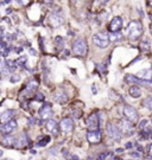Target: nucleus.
<instances>
[{"label": "nucleus", "mask_w": 152, "mask_h": 160, "mask_svg": "<svg viewBox=\"0 0 152 160\" xmlns=\"http://www.w3.org/2000/svg\"><path fill=\"white\" fill-rule=\"evenodd\" d=\"M16 143V138L12 135H5V138H3L1 140V145L5 147H14Z\"/></svg>", "instance_id": "19"}, {"label": "nucleus", "mask_w": 152, "mask_h": 160, "mask_svg": "<svg viewBox=\"0 0 152 160\" xmlns=\"http://www.w3.org/2000/svg\"><path fill=\"white\" fill-rule=\"evenodd\" d=\"M4 160H12V159H8V158H7V159H4Z\"/></svg>", "instance_id": "48"}, {"label": "nucleus", "mask_w": 152, "mask_h": 160, "mask_svg": "<svg viewBox=\"0 0 152 160\" xmlns=\"http://www.w3.org/2000/svg\"><path fill=\"white\" fill-rule=\"evenodd\" d=\"M45 127H46V129L50 132V133L52 134V135H54V137H57V135H58V129H57V122L55 120H48V122H46Z\"/></svg>", "instance_id": "17"}, {"label": "nucleus", "mask_w": 152, "mask_h": 160, "mask_svg": "<svg viewBox=\"0 0 152 160\" xmlns=\"http://www.w3.org/2000/svg\"><path fill=\"white\" fill-rule=\"evenodd\" d=\"M49 154H51V155H56V154H57L56 148H51L50 151H49Z\"/></svg>", "instance_id": "36"}, {"label": "nucleus", "mask_w": 152, "mask_h": 160, "mask_svg": "<svg viewBox=\"0 0 152 160\" xmlns=\"http://www.w3.org/2000/svg\"><path fill=\"white\" fill-rule=\"evenodd\" d=\"M26 61H28V57H26V56H20V57L16 61V64H17L18 67H25Z\"/></svg>", "instance_id": "26"}, {"label": "nucleus", "mask_w": 152, "mask_h": 160, "mask_svg": "<svg viewBox=\"0 0 152 160\" xmlns=\"http://www.w3.org/2000/svg\"><path fill=\"white\" fill-rule=\"evenodd\" d=\"M39 116L40 120H50V118L54 115V112H52V106L51 103L45 102L39 109Z\"/></svg>", "instance_id": "8"}, {"label": "nucleus", "mask_w": 152, "mask_h": 160, "mask_svg": "<svg viewBox=\"0 0 152 160\" xmlns=\"http://www.w3.org/2000/svg\"><path fill=\"white\" fill-rule=\"evenodd\" d=\"M128 94H130L131 97H133V98H139L141 96V89L139 88L138 86H132L130 87V89H128Z\"/></svg>", "instance_id": "21"}, {"label": "nucleus", "mask_w": 152, "mask_h": 160, "mask_svg": "<svg viewBox=\"0 0 152 160\" xmlns=\"http://www.w3.org/2000/svg\"><path fill=\"white\" fill-rule=\"evenodd\" d=\"M60 128L66 134L71 133L74 131V121L70 118H63L61 122H60Z\"/></svg>", "instance_id": "11"}, {"label": "nucleus", "mask_w": 152, "mask_h": 160, "mask_svg": "<svg viewBox=\"0 0 152 160\" xmlns=\"http://www.w3.org/2000/svg\"><path fill=\"white\" fill-rule=\"evenodd\" d=\"M38 81L34 80V78H32V80H30L26 83V87H25V90L29 92V94H32V92H34L36 90H37V88H38Z\"/></svg>", "instance_id": "18"}, {"label": "nucleus", "mask_w": 152, "mask_h": 160, "mask_svg": "<svg viewBox=\"0 0 152 160\" xmlns=\"http://www.w3.org/2000/svg\"><path fill=\"white\" fill-rule=\"evenodd\" d=\"M125 81L128 83V84H138V83H141L143 81H140L137 76H133V75H126V77H125ZM144 83V82H143Z\"/></svg>", "instance_id": "22"}, {"label": "nucleus", "mask_w": 152, "mask_h": 160, "mask_svg": "<svg viewBox=\"0 0 152 160\" xmlns=\"http://www.w3.org/2000/svg\"><path fill=\"white\" fill-rule=\"evenodd\" d=\"M30 153H31V154H36L37 152H36V149H31V151H30Z\"/></svg>", "instance_id": "43"}, {"label": "nucleus", "mask_w": 152, "mask_h": 160, "mask_svg": "<svg viewBox=\"0 0 152 160\" xmlns=\"http://www.w3.org/2000/svg\"><path fill=\"white\" fill-rule=\"evenodd\" d=\"M141 106L152 112V96L145 97V98L143 100V102H141Z\"/></svg>", "instance_id": "24"}, {"label": "nucleus", "mask_w": 152, "mask_h": 160, "mask_svg": "<svg viewBox=\"0 0 152 160\" xmlns=\"http://www.w3.org/2000/svg\"><path fill=\"white\" fill-rule=\"evenodd\" d=\"M109 36H108L106 32H96L94 36H93V43L95 44L97 48L100 49H106L108 45H109Z\"/></svg>", "instance_id": "4"}, {"label": "nucleus", "mask_w": 152, "mask_h": 160, "mask_svg": "<svg viewBox=\"0 0 152 160\" xmlns=\"http://www.w3.org/2000/svg\"><path fill=\"white\" fill-rule=\"evenodd\" d=\"M130 155L131 157H134V158H139V157H140V154L137 153V152H130Z\"/></svg>", "instance_id": "34"}, {"label": "nucleus", "mask_w": 152, "mask_h": 160, "mask_svg": "<svg viewBox=\"0 0 152 160\" xmlns=\"http://www.w3.org/2000/svg\"><path fill=\"white\" fill-rule=\"evenodd\" d=\"M135 76L144 83H152V69H143Z\"/></svg>", "instance_id": "14"}, {"label": "nucleus", "mask_w": 152, "mask_h": 160, "mask_svg": "<svg viewBox=\"0 0 152 160\" xmlns=\"http://www.w3.org/2000/svg\"><path fill=\"white\" fill-rule=\"evenodd\" d=\"M123 26H124L123 18L117 16V17H114L112 20H111L109 26H108V30H109L111 32H120V30L123 29Z\"/></svg>", "instance_id": "12"}, {"label": "nucleus", "mask_w": 152, "mask_h": 160, "mask_svg": "<svg viewBox=\"0 0 152 160\" xmlns=\"http://www.w3.org/2000/svg\"><path fill=\"white\" fill-rule=\"evenodd\" d=\"M99 1H100L101 4H107V2L109 1V0H99Z\"/></svg>", "instance_id": "42"}, {"label": "nucleus", "mask_w": 152, "mask_h": 160, "mask_svg": "<svg viewBox=\"0 0 152 160\" xmlns=\"http://www.w3.org/2000/svg\"><path fill=\"white\" fill-rule=\"evenodd\" d=\"M150 159H151V160H152V155H151V157H150Z\"/></svg>", "instance_id": "49"}, {"label": "nucleus", "mask_w": 152, "mask_h": 160, "mask_svg": "<svg viewBox=\"0 0 152 160\" xmlns=\"http://www.w3.org/2000/svg\"><path fill=\"white\" fill-rule=\"evenodd\" d=\"M49 24H50L52 28H60L64 24V18H63L62 14L57 13V12H54L51 13L50 17H49Z\"/></svg>", "instance_id": "10"}, {"label": "nucleus", "mask_w": 152, "mask_h": 160, "mask_svg": "<svg viewBox=\"0 0 152 160\" xmlns=\"http://www.w3.org/2000/svg\"><path fill=\"white\" fill-rule=\"evenodd\" d=\"M140 46H141V50H143V51H145V52L150 51V43H149V40L147 39H145L144 42H141Z\"/></svg>", "instance_id": "28"}, {"label": "nucleus", "mask_w": 152, "mask_h": 160, "mask_svg": "<svg viewBox=\"0 0 152 160\" xmlns=\"http://www.w3.org/2000/svg\"><path fill=\"white\" fill-rule=\"evenodd\" d=\"M132 147H133V142H127L125 145V148L126 149H130V148H132Z\"/></svg>", "instance_id": "35"}, {"label": "nucleus", "mask_w": 152, "mask_h": 160, "mask_svg": "<svg viewBox=\"0 0 152 160\" xmlns=\"http://www.w3.org/2000/svg\"><path fill=\"white\" fill-rule=\"evenodd\" d=\"M55 43H56L57 46H60V48H62L63 46V43H64V40L61 36H57L56 38H55Z\"/></svg>", "instance_id": "30"}, {"label": "nucleus", "mask_w": 152, "mask_h": 160, "mask_svg": "<svg viewBox=\"0 0 152 160\" xmlns=\"http://www.w3.org/2000/svg\"><path fill=\"white\" fill-rule=\"evenodd\" d=\"M107 135L111 140L115 141V142H120V140L123 138V134L119 129L118 125H114L112 122H109L107 125Z\"/></svg>", "instance_id": "5"}, {"label": "nucleus", "mask_w": 152, "mask_h": 160, "mask_svg": "<svg viewBox=\"0 0 152 160\" xmlns=\"http://www.w3.org/2000/svg\"><path fill=\"white\" fill-rule=\"evenodd\" d=\"M30 53H31V55H34V56H36V55H37V52L34 51V49H30Z\"/></svg>", "instance_id": "40"}, {"label": "nucleus", "mask_w": 152, "mask_h": 160, "mask_svg": "<svg viewBox=\"0 0 152 160\" xmlns=\"http://www.w3.org/2000/svg\"><path fill=\"white\" fill-rule=\"evenodd\" d=\"M86 126L88 128V131H95V129H100V118L97 113H92V114L87 118L86 120Z\"/></svg>", "instance_id": "6"}, {"label": "nucleus", "mask_w": 152, "mask_h": 160, "mask_svg": "<svg viewBox=\"0 0 152 160\" xmlns=\"http://www.w3.org/2000/svg\"><path fill=\"white\" fill-rule=\"evenodd\" d=\"M54 1H55V0H43V2H44V4H52Z\"/></svg>", "instance_id": "38"}, {"label": "nucleus", "mask_w": 152, "mask_h": 160, "mask_svg": "<svg viewBox=\"0 0 152 160\" xmlns=\"http://www.w3.org/2000/svg\"><path fill=\"white\" fill-rule=\"evenodd\" d=\"M144 33V29H143V24L139 20H132L130 22L128 26H127V36L130 40L135 42L140 38Z\"/></svg>", "instance_id": "1"}, {"label": "nucleus", "mask_w": 152, "mask_h": 160, "mask_svg": "<svg viewBox=\"0 0 152 160\" xmlns=\"http://www.w3.org/2000/svg\"><path fill=\"white\" fill-rule=\"evenodd\" d=\"M150 19H151V20H152V11L150 12Z\"/></svg>", "instance_id": "45"}, {"label": "nucleus", "mask_w": 152, "mask_h": 160, "mask_svg": "<svg viewBox=\"0 0 152 160\" xmlns=\"http://www.w3.org/2000/svg\"><path fill=\"white\" fill-rule=\"evenodd\" d=\"M37 101H43L44 100V95L42 94V92H38V94H36V97H34Z\"/></svg>", "instance_id": "33"}, {"label": "nucleus", "mask_w": 152, "mask_h": 160, "mask_svg": "<svg viewBox=\"0 0 152 160\" xmlns=\"http://www.w3.org/2000/svg\"><path fill=\"white\" fill-rule=\"evenodd\" d=\"M108 36H109V40L114 42V43H118L123 39V34L120 32H111V34H108Z\"/></svg>", "instance_id": "23"}, {"label": "nucleus", "mask_w": 152, "mask_h": 160, "mask_svg": "<svg viewBox=\"0 0 152 160\" xmlns=\"http://www.w3.org/2000/svg\"><path fill=\"white\" fill-rule=\"evenodd\" d=\"M30 1L31 0H17V2L19 4V5H22V6H26L30 4Z\"/></svg>", "instance_id": "32"}, {"label": "nucleus", "mask_w": 152, "mask_h": 160, "mask_svg": "<svg viewBox=\"0 0 152 160\" xmlns=\"http://www.w3.org/2000/svg\"><path fill=\"white\" fill-rule=\"evenodd\" d=\"M16 110L14 109H6L4 110L1 114H0V121L3 122V123H6V122H8V121L13 120V116L16 115Z\"/></svg>", "instance_id": "15"}, {"label": "nucleus", "mask_w": 152, "mask_h": 160, "mask_svg": "<svg viewBox=\"0 0 152 160\" xmlns=\"http://www.w3.org/2000/svg\"><path fill=\"white\" fill-rule=\"evenodd\" d=\"M50 141H51V138L49 137V135H46V137H44L42 140H39V141L37 142V146H38V147H44V146H46Z\"/></svg>", "instance_id": "25"}, {"label": "nucleus", "mask_w": 152, "mask_h": 160, "mask_svg": "<svg viewBox=\"0 0 152 160\" xmlns=\"http://www.w3.org/2000/svg\"><path fill=\"white\" fill-rule=\"evenodd\" d=\"M19 81H20V76L17 74H13L11 77H10V82H11V83H17Z\"/></svg>", "instance_id": "29"}, {"label": "nucleus", "mask_w": 152, "mask_h": 160, "mask_svg": "<svg viewBox=\"0 0 152 160\" xmlns=\"http://www.w3.org/2000/svg\"><path fill=\"white\" fill-rule=\"evenodd\" d=\"M55 100H56L60 104H64V103H67V101H68V95L66 94V92L58 90V92L55 94Z\"/></svg>", "instance_id": "20"}, {"label": "nucleus", "mask_w": 152, "mask_h": 160, "mask_svg": "<svg viewBox=\"0 0 152 160\" xmlns=\"http://www.w3.org/2000/svg\"><path fill=\"white\" fill-rule=\"evenodd\" d=\"M109 98L111 100H121V96H120V94H118V92H115V90H113V89H111L109 90Z\"/></svg>", "instance_id": "27"}, {"label": "nucleus", "mask_w": 152, "mask_h": 160, "mask_svg": "<svg viewBox=\"0 0 152 160\" xmlns=\"http://www.w3.org/2000/svg\"><path fill=\"white\" fill-rule=\"evenodd\" d=\"M88 51V45H87V42L83 38H76L73 42V52L75 56L77 57H83L87 55Z\"/></svg>", "instance_id": "2"}, {"label": "nucleus", "mask_w": 152, "mask_h": 160, "mask_svg": "<svg viewBox=\"0 0 152 160\" xmlns=\"http://www.w3.org/2000/svg\"><path fill=\"white\" fill-rule=\"evenodd\" d=\"M8 2H11V0H4V4H8Z\"/></svg>", "instance_id": "44"}, {"label": "nucleus", "mask_w": 152, "mask_h": 160, "mask_svg": "<svg viewBox=\"0 0 152 160\" xmlns=\"http://www.w3.org/2000/svg\"><path fill=\"white\" fill-rule=\"evenodd\" d=\"M92 92H93V94H94V95H95L96 92H97V89H96V87L94 86V84L92 86Z\"/></svg>", "instance_id": "37"}, {"label": "nucleus", "mask_w": 152, "mask_h": 160, "mask_svg": "<svg viewBox=\"0 0 152 160\" xmlns=\"http://www.w3.org/2000/svg\"><path fill=\"white\" fill-rule=\"evenodd\" d=\"M137 149H138V152H143V151H144V147H143V146H138Z\"/></svg>", "instance_id": "41"}, {"label": "nucleus", "mask_w": 152, "mask_h": 160, "mask_svg": "<svg viewBox=\"0 0 152 160\" xmlns=\"http://www.w3.org/2000/svg\"><path fill=\"white\" fill-rule=\"evenodd\" d=\"M17 127H18L17 121L11 120L8 121V122H6V123H1V126H0V133L3 135H8V134H11L12 132L16 131Z\"/></svg>", "instance_id": "9"}, {"label": "nucleus", "mask_w": 152, "mask_h": 160, "mask_svg": "<svg viewBox=\"0 0 152 160\" xmlns=\"http://www.w3.org/2000/svg\"><path fill=\"white\" fill-rule=\"evenodd\" d=\"M113 160H123V159H120V158H115V159H113Z\"/></svg>", "instance_id": "47"}, {"label": "nucleus", "mask_w": 152, "mask_h": 160, "mask_svg": "<svg viewBox=\"0 0 152 160\" xmlns=\"http://www.w3.org/2000/svg\"><path fill=\"white\" fill-rule=\"evenodd\" d=\"M124 151H125L124 148H117L115 149V152H117V153H124Z\"/></svg>", "instance_id": "39"}, {"label": "nucleus", "mask_w": 152, "mask_h": 160, "mask_svg": "<svg viewBox=\"0 0 152 160\" xmlns=\"http://www.w3.org/2000/svg\"><path fill=\"white\" fill-rule=\"evenodd\" d=\"M102 138V133L100 129H95V131H88L87 132V140L90 143H100Z\"/></svg>", "instance_id": "13"}, {"label": "nucleus", "mask_w": 152, "mask_h": 160, "mask_svg": "<svg viewBox=\"0 0 152 160\" xmlns=\"http://www.w3.org/2000/svg\"><path fill=\"white\" fill-rule=\"evenodd\" d=\"M123 114L125 115V118L131 122H137L139 116H138V112L137 109L133 108L130 104H125L124 108H123Z\"/></svg>", "instance_id": "7"}, {"label": "nucleus", "mask_w": 152, "mask_h": 160, "mask_svg": "<svg viewBox=\"0 0 152 160\" xmlns=\"http://www.w3.org/2000/svg\"><path fill=\"white\" fill-rule=\"evenodd\" d=\"M29 142V138L26 134H24V133H22L20 135H19V138L18 139H16V143H14V147L17 149H22L24 148L26 145H28Z\"/></svg>", "instance_id": "16"}, {"label": "nucleus", "mask_w": 152, "mask_h": 160, "mask_svg": "<svg viewBox=\"0 0 152 160\" xmlns=\"http://www.w3.org/2000/svg\"><path fill=\"white\" fill-rule=\"evenodd\" d=\"M3 153H4V152H3V151H1V149H0V157H1V155H3Z\"/></svg>", "instance_id": "46"}, {"label": "nucleus", "mask_w": 152, "mask_h": 160, "mask_svg": "<svg viewBox=\"0 0 152 160\" xmlns=\"http://www.w3.org/2000/svg\"><path fill=\"white\" fill-rule=\"evenodd\" d=\"M147 126V120L146 119H144V120H141L140 121V123H139V128L140 129H145Z\"/></svg>", "instance_id": "31"}, {"label": "nucleus", "mask_w": 152, "mask_h": 160, "mask_svg": "<svg viewBox=\"0 0 152 160\" xmlns=\"http://www.w3.org/2000/svg\"><path fill=\"white\" fill-rule=\"evenodd\" d=\"M118 127L121 134L126 138H130L134 134V126H133V122L128 121L127 119H121L118 122Z\"/></svg>", "instance_id": "3"}]
</instances>
